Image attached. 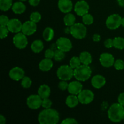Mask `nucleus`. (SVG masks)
Masks as SVG:
<instances>
[{"label":"nucleus","mask_w":124,"mask_h":124,"mask_svg":"<svg viewBox=\"0 0 124 124\" xmlns=\"http://www.w3.org/2000/svg\"><path fill=\"white\" fill-rule=\"evenodd\" d=\"M38 122L41 124H56L59 121V113L53 108H45L38 115Z\"/></svg>","instance_id":"f257e3e1"},{"label":"nucleus","mask_w":124,"mask_h":124,"mask_svg":"<svg viewBox=\"0 0 124 124\" xmlns=\"http://www.w3.org/2000/svg\"><path fill=\"white\" fill-rule=\"evenodd\" d=\"M108 116L111 122H119L124 119V106L119 103H114L108 110Z\"/></svg>","instance_id":"f03ea898"},{"label":"nucleus","mask_w":124,"mask_h":124,"mask_svg":"<svg viewBox=\"0 0 124 124\" xmlns=\"http://www.w3.org/2000/svg\"><path fill=\"white\" fill-rule=\"evenodd\" d=\"M92 73V69L87 65L82 64L74 69V77L78 81L82 82L88 80L90 78Z\"/></svg>","instance_id":"7ed1b4c3"},{"label":"nucleus","mask_w":124,"mask_h":124,"mask_svg":"<svg viewBox=\"0 0 124 124\" xmlns=\"http://www.w3.org/2000/svg\"><path fill=\"white\" fill-rule=\"evenodd\" d=\"M87 33V29L84 24L75 23L70 27V34L73 37L78 39H82L85 38Z\"/></svg>","instance_id":"20e7f679"},{"label":"nucleus","mask_w":124,"mask_h":124,"mask_svg":"<svg viewBox=\"0 0 124 124\" xmlns=\"http://www.w3.org/2000/svg\"><path fill=\"white\" fill-rule=\"evenodd\" d=\"M56 75L60 80L69 81L74 76V69L70 65H61L57 70Z\"/></svg>","instance_id":"39448f33"},{"label":"nucleus","mask_w":124,"mask_h":124,"mask_svg":"<svg viewBox=\"0 0 124 124\" xmlns=\"http://www.w3.org/2000/svg\"><path fill=\"white\" fill-rule=\"evenodd\" d=\"M122 17L118 14H112L109 16L107 19L105 24L108 29L110 30H115L121 25Z\"/></svg>","instance_id":"423d86ee"},{"label":"nucleus","mask_w":124,"mask_h":124,"mask_svg":"<svg viewBox=\"0 0 124 124\" xmlns=\"http://www.w3.org/2000/svg\"><path fill=\"white\" fill-rule=\"evenodd\" d=\"M13 43L16 48L24 49L28 44V40L26 35L23 33H18L13 38Z\"/></svg>","instance_id":"0eeeda50"},{"label":"nucleus","mask_w":124,"mask_h":124,"mask_svg":"<svg viewBox=\"0 0 124 124\" xmlns=\"http://www.w3.org/2000/svg\"><path fill=\"white\" fill-rule=\"evenodd\" d=\"M81 104L87 105L92 102L94 98V93L90 90H82L78 95Z\"/></svg>","instance_id":"6e6552de"},{"label":"nucleus","mask_w":124,"mask_h":124,"mask_svg":"<svg viewBox=\"0 0 124 124\" xmlns=\"http://www.w3.org/2000/svg\"><path fill=\"white\" fill-rule=\"evenodd\" d=\"M42 99L38 94H31L27 99V105L30 109L36 110L42 106Z\"/></svg>","instance_id":"1a4fd4ad"},{"label":"nucleus","mask_w":124,"mask_h":124,"mask_svg":"<svg viewBox=\"0 0 124 124\" xmlns=\"http://www.w3.org/2000/svg\"><path fill=\"white\" fill-rule=\"evenodd\" d=\"M90 6L87 2L84 0L79 1L75 4L74 10L76 14L80 16H83L84 15L88 13Z\"/></svg>","instance_id":"9d476101"},{"label":"nucleus","mask_w":124,"mask_h":124,"mask_svg":"<svg viewBox=\"0 0 124 124\" xmlns=\"http://www.w3.org/2000/svg\"><path fill=\"white\" fill-rule=\"evenodd\" d=\"M58 49L64 52H70L72 48V43L71 41L67 38L60 37L56 42Z\"/></svg>","instance_id":"9b49d317"},{"label":"nucleus","mask_w":124,"mask_h":124,"mask_svg":"<svg viewBox=\"0 0 124 124\" xmlns=\"http://www.w3.org/2000/svg\"><path fill=\"white\" fill-rule=\"evenodd\" d=\"M36 30H37L36 23L30 20L27 21L24 24H23L21 31L26 36H30L35 33Z\"/></svg>","instance_id":"f8f14e48"},{"label":"nucleus","mask_w":124,"mask_h":124,"mask_svg":"<svg viewBox=\"0 0 124 124\" xmlns=\"http://www.w3.org/2000/svg\"><path fill=\"white\" fill-rule=\"evenodd\" d=\"M99 61L104 67L109 68L114 65L115 60V58L111 54L108 53H103L100 55Z\"/></svg>","instance_id":"ddd939ff"},{"label":"nucleus","mask_w":124,"mask_h":124,"mask_svg":"<svg viewBox=\"0 0 124 124\" xmlns=\"http://www.w3.org/2000/svg\"><path fill=\"white\" fill-rule=\"evenodd\" d=\"M7 27L10 32L13 33H18L21 31L23 24L19 19L13 18L10 19Z\"/></svg>","instance_id":"4468645a"},{"label":"nucleus","mask_w":124,"mask_h":124,"mask_svg":"<svg viewBox=\"0 0 124 124\" xmlns=\"http://www.w3.org/2000/svg\"><path fill=\"white\" fill-rule=\"evenodd\" d=\"M8 75L12 80L18 81L19 80H21L25 76V71L21 68L19 67H15L12 68L10 70Z\"/></svg>","instance_id":"2eb2a0df"},{"label":"nucleus","mask_w":124,"mask_h":124,"mask_svg":"<svg viewBox=\"0 0 124 124\" xmlns=\"http://www.w3.org/2000/svg\"><path fill=\"white\" fill-rule=\"evenodd\" d=\"M83 86L79 81H74L69 84L68 92L71 94L78 95L80 92L82 90Z\"/></svg>","instance_id":"dca6fc26"},{"label":"nucleus","mask_w":124,"mask_h":124,"mask_svg":"<svg viewBox=\"0 0 124 124\" xmlns=\"http://www.w3.org/2000/svg\"><path fill=\"white\" fill-rule=\"evenodd\" d=\"M58 6L59 10L64 13H70L73 9V3L71 0H59Z\"/></svg>","instance_id":"f3484780"},{"label":"nucleus","mask_w":124,"mask_h":124,"mask_svg":"<svg viewBox=\"0 0 124 124\" xmlns=\"http://www.w3.org/2000/svg\"><path fill=\"white\" fill-rule=\"evenodd\" d=\"M92 86L96 89H100L106 84V79L101 75H96L93 76L91 81Z\"/></svg>","instance_id":"a211bd4d"},{"label":"nucleus","mask_w":124,"mask_h":124,"mask_svg":"<svg viewBox=\"0 0 124 124\" xmlns=\"http://www.w3.org/2000/svg\"><path fill=\"white\" fill-rule=\"evenodd\" d=\"M53 65V62L52 59L46 58L40 62L39 64V68L42 71H48L52 69Z\"/></svg>","instance_id":"6ab92c4d"},{"label":"nucleus","mask_w":124,"mask_h":124,"mask_svg":"<svg viewBox=\"0 0 124 124\" xmlns=\"http://www.w3.org/2000/svg\"><path fill=\"white\" fill-rule=\"evenodd\" d=\"M51 90L50 88L48 87V85L46 84L41 85L38 88V94L41 96V98L43 99L48 98V97L50 95Z\"/></svg>","instance_id":"aec40b11"},{"label":"nucleus","mask_w":124,"mask_h":124,"mask_svg":"<svg viewBox=\"0 0 124 124\" xmlns=\"http://www.w3.org/2000/svg\"><path fill=\"white\" fill-rule=\"evenodd\" d=\"M12 10L15 14H22L24 13L26 10V6L22 1H18L13 4Z\"/></svg>","instance_id":"412c9836"},{"label":"nucleus","mask_w":124,"mask_h":124,"mask_svg":"<svg viewBox=\"0 0 124 124\" xmlns=\"http://www.w3.org/2000/svg\"><path fill=\"white\" fill-rule=\"evenodd\" d=\"M80 60L82 64L84 65H90L92 62V56L89 52L84 51L80 53L79 55Z\"/></svg>","instance_id":"4be33fe9"},{"label":"nucleus","mask_w":124,"mask_h":124,"mask_svg":"<svg viewBox=\"0 0 124 124\" xmlns=\"http://www.w3.org/2000/svg\"><path fill=\"white\" fill-rule=\"evenodd\" d=\"M79 101L78 98L76 96V95L71 94L67 97L66 100H65V104L69 107L74 108L78 105Z\"/></svg>","instance_id":"5701e85b"},{"label":"nucleus","mask_w":124,"mask_h":124,"mask_svg":"<svg viewBox=\"0 0 124 124\" xmlns=\"http://www.w3.org/2000/svg\"><path fill=\"white\" fill-rule=\"evenodd\" d=\"M31 49L35 53H39L44 49V43L41 40L37 39L34 41L31 44Z\"/></svg>","instance_id":"b1692460"},{"label":"nucleus","mask_w":124,"mask_h":124,"mask_svg":"<svg viewBox=\"0 0 124 124\" xmlns=\"http://www.w3.org/2000/svg\"><path fill=\"white\" fill-rule=\"evenodd\" d=\"M54 30L52 28L50 27H47L44 29L42 33V36H43L44 39L46 41L49 42V41H52L53 39V37H54Z\"/></svg>","instance_id":"393cba45"},{"label":"nucleus","mask_w":124,"mask_h":124,"mask_svg":"<svg viewBox=\"0 0 124 124\" xmlns=\"http://www.w3.org/2000/svg\"><path fill=\"white\" fill-rule=\"evenodd\" d=\"M76 18L75 15L71 13H68L64 18V23L67 27H71L75 24Z\"/></svg>","instance_id":"a878e982"},{"label":"nucleus","mask_w":124,"mask_h":124,"mask_svg":"<svg viewBox=\"0 0 124 124\" xmlns=\"http://www.w3.org/2000/svg\"><path fill=\"white\" fill-rule=\"evenodd\" d=\"M13 0H0V9L4 12L8 11L12 8Z\"/></svg>","instance_id":"bb28decb"},{"label":"nucleus","mask_w":124,"mask_h":124,"mask_svg":"<svg viewBox=\"0 0 124 124\" xmlns=\"http://www.w3.org/2000/svg\"><path fill=\"white\" fill-rule=\"evenodd\" d=\"M113 47L119 50L124 48V38L120 36L115 37L113 39Z\"/></svg>","instance_id":"cd10ccee"},{"label":"nucleus","mask_w":124,"mask_h":124,"mask_svg":"<svg viewBox=\"0 0 124 124\" xmlns=\"http://www.w3.org/2000/svg\"><path fill=\"white\" fill-rule=\"evenodd\" d=\"M81 61L80 60L79 57L78 56H73L71 58L70 60V65L73 69H76L79 66L81 65Z\"/></svg>","instance_id":"c85d7f7f"},{"label":"nucleus","mask_w":124,"mask_h":124,"mask_svg":"<svg viewBox=\"0 0 124 124\" xmlns=\"http://www.w3.org/2000/svg\"><path fill=\"white\" fill-rule=\"evenodd\" d=\"M82 17V22L83 24L85 25H91L93 23L94 21V18H93V16L90 13H87V14L84 15Z\"/></svg>","instance_id":"c756f323"},{"label":"nucleus","mask_w":124,"mask_h":124,"mask_svg":"<svg viewBox=\"0 0 124 124\" xmlns=\"http://www.w3.org/2000/svg\"><path fill=\"white\" fill-rule=\"evenodd\" d=\"M65 52H63V51L60 50L59 49H57L56 50L54 51V60L56 61H61L62 59H64L65 56Z\"/></svg>","instance_id":"7c9ffc66"},{"label":"nucleus","mask_w":124,"mask_h":124,"mask_svg":"<svg viewBox=\"0 0 124 124\" xmlns=\"http://www.w3.org/2000/svg\"><path fill=\"white\" fill-rule=\"evenodd\" d=\"M32 81L31 79L28 76H24L21 79V85L24 88H29L31 87Z\"/></svg>","instance_id":"2f4dec72"},{"label":"nucleus","mask_w":124,"mask_h":124,"mask_svg":"<svg viewBox=\"0 0 124 124\" xmlns=\"http://www.w3.org/2000/svg\"><path fill=\"white\" fill-rule=\"evenodd\" d=\"M30 19L35 23H39L41 19V15L38 12H32L30 16Z\"/></svg>","instance_id":"473e14b6"},{"label":"nucleus","mask_w":124,"mask_h":124,"mask_svg":"<svg viewBox=\"0 0 124 124\" xmlns=\"http://www.w3.org/2000/svg\"><path fill=\"white\" fill-rule=\"evenodd\" d=\"M9 30L7 26H1L0 25V38L1 39L6 38L8 36Z\"/></svg>","instance_id":"72a5a7b5"},{"label":"nucleus","mask_w":124,"mask_h":124,"mask_svg":"<svg viewBox=\"0 0 124 124\" xmlns=\"http://www.w3.org/2000/svg\"><path fill=\"white\" fill-rule=\"evenodd\" d=\"M113 66L117 70H123L124 69V61L122 59H117L115 61Z\"/></svg>","instance_id":"f704fd0d"},{"label":"nucleus","mask_w":124,"mask_h":124,"mask_svg":"<svg viewBox=\"0 0 124 124\" xmlns=\"http://www.w3.org/2000/svg\"><path fill=\"white\" fill-rule=\"evenodd\" d=\"M52 105V102L50 99L48 98H46V99H42V107L44 108H51Z\"/></svg>","instance_id":"c9c22d12"},{"label":"nucleus","mask_w":124,"mask_h":124,"mask_svg":"<svg viewBox=\"0 0 124 124\" xmlns=\"http://www.w3.org/2000/svg\"><path fill=\"white\" fill-rule=\"evenodd\" d=\"M9 21L10 19H8L7 16L2 15L0 16V25H1V26H7Z\"/></svg>","instance_id":"e433bc0d"},{"label":"nucleus","mask_w":124,"mask_h":124,"mask_svg":"<svg viewBox=\"0 0 124 124\" xmlns=\"http://www.w3.org/2000/svg\"><path fill=\"white\" fill-rule=\"evenodd\" d=\"M68 87H69V84L67 83V81L61 80V81L59 82V84H58V88H59L61 90H67Z\"/></svg>","instance_id":"4c0bfd02"},{"label":"nucleus","mask_w":124,"mask_h":124,"mask_svg":"<svg viewBox=\"0 0 124 124\" xmlns=\"http://www.w3.org/2000/svg\"><path fill=\"white\" fill-rule=\"evenodd\" d=\"M45 58H49V59H52L54 58V51L52 50V48H48V49L46 50L44 53Z\"/></svg>","instance_id":"58836bf2"},{"label":"nucleus","mask_w":124,"mask_h":124,"mask_svg":"<svg viewBox=\"0 0 124 124\" xmlns=\"http://www.w3.org/2000/svg\"><path fill=\"white\" fill-rule=\"evenodd\" d=\"M78 121H76L75 119L74 118H70V117H69V118H66L64 120V121H62L61 124H78Z\"/></svg>","instance_id":"ea45409f"},{"label":"nucleus","mask_w":124,"mask_h":124,"mask_svg":"<svg viewBox=\"0 0 124 124\" xmlns=\"http://www.w3.org/2000/svg\"><path fill=\"white\" fill-rule=\"evenodd\" d=\"M104 46L106 48H110L113 47V39L108 38L104 41Z\"/></svg>","instance_id":"a19ab883"},{"label":"nucleus","mask_w":124,"mask_h":124,"mask_svg":"<svg viewBox=\"0 0 124 124\" xmlns=\"http://www.w3.org/2000/svg\"><path fill=\"white\" fill-rule=\"evenodd\" d=\"M118 102L124 106V92L121 93L118 96Z\"/></svg>","instance_id":"79ce46f5"},{"label":"nucleus","mask_w":124,"mask_h":124,"mask_svg":"<svg viewBox=\"0 0 124 124\" xmlns=\"http://www.w3.org/2000/svg\"><path fill=\"white\" fill-rule=\"evenodd\" d=\"M29 4L32 6H37L39 4L40 0H28Z\"/></svg>","instance_id":"37998d69"},{"label":"nucleus","mask_w":124,"mask_h":124,"mask_svg":"<svg viewBox=\"0 0 124 124\" xmlns=\"http://www.w3.org/2000/svg\"><path fill=\"white\" fill-rule=\"evenodd\" d=\"M93 40L94 42H99L101 40V36L98 34H94L93 36Z\"/></svg>","instance_id":"c03bdc74"},{"label":"nucleus","mask_w":124,"mask_h":124,"mask_svg":"<svg viewBox=\"0 0 124 124\" xmlns=\"http://www.w3.org/2000/svg\"><path fill=\"white\" fill-rule=\"evenodd\" d=\"M6 122V117H5L2 115H0V124H4Z\"/></svg>","instance_id":"a18cd8bd"},{"label":"nucleus","mask_w":124,"mask_h":124,"mask_svg":"<svg viewBox=\"0 0 124 124\" xmlns=\"http://www.w3.org/2000/svg\"><path fill=\"white\" fill-rule=\"evenodd\" d=\"M117 2L121 7H124V0H117Z\"/></svg>","instance_id":"49530a36"},{"label":"nucleus","mask_w":124,"mask_h":124,"mask_svg":"<svg viewBox=\"0 0 124 124\" xmlns=\"http://www.w3.org/2000/svg\"><path fill=\"white\" fill-rule=\"evenodd\" d=\"M51 48H52V50H54V51L58 49V47H57L56 43L52 44V46H51Z\"/></svg>","instance_id":"de8ad7c7"},{"label":"nucleus","mask_w":124,"mask_h":124,"mask_svg":"<svg viewBox=\"0 0 124 124\" xmlns=\"http://www.w3.org/2000/svg\"><path fill=\"white\" fill-rule=\"evenodd\" d=\"M64 31H65V33L66 34H70V27H67L65 28V30H64Z\"/></svg>","instance_id":"09e8293b"},{"label":"nucleus","mask_w":124,"mask_h":124,"mask_svg":"<svg viewBox=\"0 0 124 124\" xmlns=\"http://www.w3.org/2000/svg\"><path fill=\"white\" fill-rule=\"evenodd\" d=\"M121 25L124 27V17L122 18V22H121Z\"/></svg>","instance_id":"8fccbe9b"},{"label":"nucleus","mask_w":124,"mask_h":124,"mask_svg":"<svg viewBox=\"0 0 124 124\" xmlns=\"http://www.w3.org/2000/svg\"><path fill=\"white\" fill-rule=\"evenodd\" d=\"M19 1H22V2H24V1H27V0H19Z\"/></svg>","instance_id":"3c124183"},{"label":"nucleus","mask_w":124,"mask_h":124,"mask_svg":"<svg viewBox=\"0 0 124 124\" xmlns=\"http://www.w3.org/2000/svg\"></svg>","instance_id":"603ef678"}]
</instances>
